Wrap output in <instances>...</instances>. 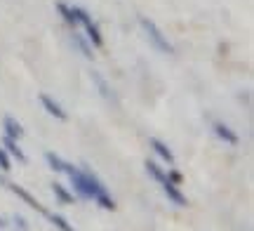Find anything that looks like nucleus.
I'll return each instance as SVG.
<instances>
[{
    "instance_id": "11",
    "label": "nucleus",
    "mask_w": 254,
    "mask_h": 231,
    "mask_svg": "<svg viewBox=\"0 0 254 231\" xmlns=\"http://www.w3.org/2000/svg\"><path fill=\"white\" fill-rule=\"evenodd\" d=\"M92 80H94V85L99 87L101 97H106V99H111V102H116V94H113V90H111L109 85H106V80H104L99 74H92Z\"/></svg>"
},
{
    "instance_id": "2",
    "label": "nucleus",
    "mask_w": 254,
    "mask_h": 231,
    "mask_svg": "<svg viewBox=\"0 0 254 231\" xmlns=\"http://www.w3.org/2000/svg\"><path fill=\"white\" fill-rule=\"evenodd\" d=\"M139 24H141V28L146 31V36H148V40H151V45L158 50V52H163V55H174V47L172 43L167 40V38L163 36V31L155 26L151 19H146V17H139Z\"/></svg>"
},
{
    "instance_id": "6",
    "label": "nucleus",
    "mask_w": 254,
    "mask_h": 231,
    "mask_svg": "<svg viewBox=\"0 0 254 231\" xmlns=\"http://www.w3.org/2000/svg\"><path fill=\"white\" fill-rule=\"evenodd\" d=\"M2 130H5V135L12 139H19L21 135H24V128H21V123L19 120H14L12 116H5V120H2Z\"/></svg>"
},
{
    "instance_id": "9",
    "label": "nucleus",
    "mask_w": 254,
    "mask_h": 231,
    "mask_svg": "<svg viewBox=\"0 0 254 231\" xmlns=\"http://www.w3.org/2000/svg\"><path fill=\"white\" fill-rule=\"evenodd\" d=\"M151 147H153V151H155V154H158L160 158H163V160H167L170 165H174V154L170 151V147H167L165 142H160V139L153 137V139H151Z\"/></svg>"
},
{
    "instance_id": "10",
    "label": "nucleus",
    "mask_w": 254,
    "mask_h": 231,
    "mask_svg": "<svg viewBox=\"0 0 254 231\" xmlns=\"http://www.w3.org/2000/svg\"><path fill=\"white\" fill-rule=\"evenodd\" d=\"M2 147H5V151H7L9 156H14V158H17L19 163H26V156H24V151L19 149L17 139H12V137H5V142H2Z\"/></svg>"
},
{
    "instance_id": "5",
    "label": "nucleus",
    "mask_w": 254,
    "mask_h": 231,
    "mask_svg": "<svg viewBox=\"0 0 254 231\" xmlns=\"http://www.w3.org/2000/svg\"><path fill=\"white\" fill-rule=\"evenodd\" d=\"M82 26H85V38L90 40L92 45H94V47H101V45H104V38H101L99 26H97V24H94L92 19H90V21H85Z\"/></svg>"
},
{
    "instance_id": "7",
    "label": "nucleus",
    "mask_w": 254,
    "mask_h": 231,
    "mask_svg": "<svg viewBox=\"0 0 254 231\" xmlns=\"http://www.w3.org/2000/svg\"><path fill=\"white\" fill-rule=\"evenodd\" d=\"M163 191L167 194V198L172 201V203H177V205H186V196L177 189V184H172L170 179H165L163 182Z\"/></svg>"
},
{
    "instance_id": "1",
    "label": "nucleus",
    "mask_w": 254,
    "mask_h": 231,
    "mask_svg": "<svg viewBox=\"0 0 254 231\" xmlns=\"http://www.w3.org/2000/svg\"><path fill=\"white\" fill-rule=\"evenodd\" d=\"M66 175L71 177V184L73 189L78 191L80 196H85V198H94V196H99L101 191H106L104 189V184H101L99 179H97V175L94 172H90L87 167H73L66 163V170H64Z\"/></svg>"
},
{
    "instance_id": "19",
    "label": "nucleus",
    "mask_w": 254,
    "mask_h": 231,
    "mask_svg": "<svg viewBox=\"0 0 254 231\" xmlns=\"http://www.w3.org/2000/svg\"><path fill=\"white\" fill-rule=\"evenodd\" d=\"M0 167H2V170H9V156L5 149H0Z\"/></svg>"
},
{
    "instance_id": "18",
    "label": "nucleus",
    "mask_w": 254,
    "mask_h": 231,
    "mask_svg": "<svg viewBox=\"0 0 254 231\" xmlns=\"http://www.w3.org/2000/svg\"><path fill=\"white\" fill-rule=\"evenodd\" d=\"M47 217H50V222L55 224L57 229H62V231H75V229L71 227V224H68L66 220H64L62 215H47Z\"/></svg>"
},
{
    "instance_id": "16",
    "label": "nucleus",
    "mask_w": 254,
    "mask_h": 231,
    "mask_svg": "<svg viewBox=\"0 0 254 231\" xmlns=\"http://www.w3.org/2000/svg\"><path fill=\"white\" fill-rule=\"evenodd\" d=\"M45 160L50 163V167H52L55 172H64V170H66V160H62V158L57 156V154H52V151L45 154Z\"/></svg>"
},
{
    "instance_id": "13",
    "label": "nucleus",
    "mask_w": 254,
    "mask_h": 231,
    "mask_svg": "<svg viewBox=\"0 0 254 231\" xmlns=\"http://www.w3.org/2000/svg\"><path fill=\"white\" fill-rule=\"evenodd\" d=\"M144 167H146V172H148V175L153 177L155 182H160V184H163L165 179H167V175L163 172V167H160V165H155L153 160H146V165H144Z\"/></svg>"
},
{
    "instance_id": "15",
    "label": "nucleus",
    "mask_w": 254,
    "mask_h": 231,
    "mask_svg": "<svg viewBox=\"0 0 254 231\" xmlns=\"http://www.w3.org/2000/svg\"><path fill=\"white\" fill-rule=\"evenodd\" d=\"M57 9H59V14H62V19L68 24V26H78V21H75V17H73V12H71V7L66 5V2H57Z\"/></svg>"
},
{
    "instance_id": "8",
    "label": "nucleus",
    "mask_w": 254,
    "mask_h": 231,
    "mask_svg": "<svg viewBox=\"0 0 254 231\" xmlns=\"http://www.w3.org/2000/svg\"><path fill=\"white\" fill-rule=\"evenodd\" d=\"M212 128H214V135H217L219 139H224L226 144H238V135L228 128V125H224V123H214Z\"/></svg>"
},
{
    "instance_id": "21",
    "label": "nucleus",
    "mask_w": 254,
    "mask_h": 231,
    "mask_svg": "<svg viewBox=\"0 0 254 231\" xmlns=\"http://www.w3.org/2000/svg\"><path fill=\"white\" fill-rule=\"evenodd\" d=\"M14 224H19V229H21V231H26V229H28L26 220H24V217H19V215H17V217H14Z\"/></svg>"
},
{
    "instance_id": "4",
    "label": "nucleus",
    "mask_w": 254,
    "mask_h": 231,
    "mask_svg": "<svg viewBox=\"0 0 254 231\" xmlns=\"http://www.w3.org/2000/svg\"><path fill=\"white\" fill-rule=\"evenodd\" d=\"M40 104H43V109H45L50 116H55V118H59V120H66V111H64L50 94H40Z\"/></svg>"
},
{
    "instance_id": "12",
    "label": "nucleus",
    "mask_w": 254,
    "mask_h": 231,
    "mask_svg": "<svg viewBox=\"0 0 254 231\" xmlns=\"http://www.w3.org/2000/svg\"><path fill=\"white\" fill-rule=\"evenodd\" d=\"M71 43H73L75 47H78V50H80V55H82V57H87V59H92V57H94V55H92V47L87 45V43H85V38L78 36L75 31L71 33Z\"/></svg>"
},
{
    "instance_id": "3",
    "label": "nucleus",
    "mask_w": 254,
    "mask_h": 231,
    "mask_svg": "<svg viewBox=\"0 0 254 231\" xmlns=\"http://www.w3.org/2000/svg\"><path fill=\"white\" fill-rule=\"evenodd\" d=\"M5 184H7V186H9V191H14V194H17L19 198H21V201H26V203L31 205L33 210H38V213L47 215V213H45V208H43V205L38 203V201H36V198H33V196H31V194H28L26 189H21V186H19V184H9V182H5Z\"/></svg>"
},
{
    "instance_id": "17",
    "label": "nucleus",
    "mask_w": 254,
    "mask_h": 231,
    "mask_svg": "<svg viewBox=\"0 0 254 231\" xmlns=\"http://www.w3.org/2000/svg\"><path fill=\"white\" fill-rule=\"evenodd\" d=\"M94 201H97V203H99L104 210H116V201H113V198H111L106 191H101L99 196H94Z\"/></svg>"
},
{
    "instance_id": "20",
    "label": "nucleus",
    "mask_w": 254,
    "mask_h": 231,
    "mask_svg": "<svg viewBox=\"0 0 254 231\" xmlns=\"http://www.w3.org/2000/svg\"><path fill=\"white\" fill-rule=\"evenodd\" d=\"M167 179H170L172 184H182V175H179L177 170H172V172H170V177H167Z\"/></svg>"
},
{
    "instance_id": "14",
    "label": "nucleus",
    "mask_w": 254,
    "mask_h": 231,
    "mask_svg": "<svg viewBox=\"0 0 254 231\" xmlns=\"http://www.w3.org/2000/svg\"><path fill=\"white\" fill-rule=\"evenodd\" d=\"M52 191H55V196L59 198V201H62V203H73V194L64 184L55 182V184H52Z\"/></svg>"
}]
</instances>
